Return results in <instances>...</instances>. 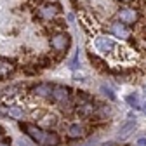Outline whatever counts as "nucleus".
I'll list each match as a JSON object with an SVG mask.
<instances>
[{
  "mask_svg": "<svg viewBox=\"0 0 146 146\" xmlns=\"http://www.w3.org/2000/svg\"><path fill=\"white\" fill-rule=\"evenodd\" d=\"M120 2H123V4H127V2H131V0H120Z\"/></svg>",
  "mask_w": 146,
  "mask_h": 146,
  "instance_id": "obj_21",
  "label": "nucleus"
},
{
  "mask_svg": "<svg viewBox=\"0 0 146 146\" xmlns=\"http://www.w3.org/2000/svg\"><path fill=\"white\" fill-rule=\"evenodd\" d=\"M111 33L115 36H120V38H131V30H129V26L123 25V23H120V21H117V23L111 25Z\"/></svg>",
  "mask_w": 146,
  "mask_h": 146,
  "instance_id": "obj_6",
  "label": "nucleus"
},
{
  "mask_svg": "<svg viewBox=\"0 0 146 146\" xmlns=\"http://www.w3.org/2000/svg\"><path fill=\"white\" fill-rule=\"evenodd\" d=\"M14 70V66L7 61V59H0V78H4V77H7L9 73Z\"/></svg>",
  "mask_w": 146,
  "mask_h": 146,
  "instance_id": "obj_10",
  "label": "nucleus"
},
{
  "mask_svg": "<svg viewBox=\"0 0 146 146\" xmlns=\"http://www.w3.org/2000/svg\"><path fill=\"white\" fill-rule=\"evenodd\" d=\"M0 146H11L9 143H4V141H0Z\"/></svg>",
  "mask_w": 146,
  "mask_h": 146,
  "instance_id": "obj_18",
  "label": "nucleus"
},
{
  "mask_svg": "<svg viewBox=\"0 0 146 146\" xmlns=\"http://www.w3.org/2000/svg\"><path fill=\"white\" fill-rule=\"evenodd\" d=\"M118 19H120V23H123V25H134L137 19H139V12L136 11V9H132V7H127V9H122L120 12H118Z\"/></svg>",
  "mask_w": 146,
  "mask_h": 146,
  "instance_id": "obj_4",
  "label": "nucleus"
},
{
  "mask_svg": "<svg viewBox=\"0 0 146 146\" xmlns=\"http://www.w3.org/2000/svg\"><path fill=\"white\" fill-rule=\"evenodd\" d=\"M70 44H71V38H70L68 33H56L50 38V47L58 52H66Z\"/></svg>",
  "mask_w": 146,
  "mask_h": 146,
  "instance_id": "obj_2",
  "label": "nucleus"
},
{
  "mask_svg": "<svg viewBox=\"0 0 146 146\" xmlns=\"http://www.w3.org/2000/svg\"><path fill=\"white\" fill-rule=\"evenodd\" d=\"M50 99L56 101L58 104H68L70 103V90L68 87L64 85H52V94H50Z\"/></svg>",
  "mask_w": 146,
  "mask_h": 146,
  "instance_id": "obj_3",
  "label": "nucleus"
},
{
  "mask_svg": "<svg viewBox=\"0 0 146 146\" xmlns=\"http://www.w3.org/2000/svg\"><path fill=\"white\" fill-rule=\"evenodd\" d=\"M9 115L12 118H16V120L23 118V108H19V106H11L9 108Z\"/></svg>",
  "mask_w": 146,
  "mask_h": 146,
  "instance_id": "obj_13",
  "label": "nucleus"
},
{
  "mask_svg": "<svg viewBox=\"0 0 146 146\" xmlns=\"http://www.w3.org/2000/svg\"><path fill=\"white\" fill-rule=\"evenodd\" d=\"M84 127L80 125V123H73V125H70V129H68V136L71 137V139H78V137H82L84 136Z\"/></svg>",
  "mask_w": 146,
  "mask_h": 146,
  "instance_id": "obj_9",
  "label": "nucleus"
},
{
  "mask_svg": "<svg viewBox=\"0 0 146 146\" xmlns=\"http://www.w3.org/2000/svg\"><path fill=\"white\" fill-rule=\"evenodd\" d=\"M136 129V120H131V122H127L122 129H120V137H127L132 131Z\"/></svg>",
  "mask_w": 146,
  "mask_h": 146,
  "instance_id": "obj_11",
  "label": "nucleus"
},
{
  "mask_svg": "<svg viewBox=\"0 0 146 146\" xmlns=\"http://www.w3.org/2000/svg\"><path fill=\"white\" fill-rule=\"evenodd\" d=\"M61 7L58 4H45L38 9V16L42 17V19H52V17H56L59 14Z\"/></svg>",
  "mask_w": 146,
  "mask_h": 146,
  "instance_id": "obj_5",
  "label": "nucleus"
},
{
  "mask_svg": "<svg viewBox=\"0 0 146 146\" xmlns=\"http://www.w3.org/2000/svg\"><path fill=\"white\" fill-rule=\"evenodd\" d=\"M33 92L36 96H42V98H50L52 94V85L50 84H38L33 87Z\"/></svg>",
  "mask_w": 146,
  "mask_h": 146,
  "instance_id": "obj_8",
  "label": "nucleus"
},
{
  "mask_svg": "<svg viewBox=\"0 0 146 146\" xmlns=\"http://www.w3.org/2000/svg\"><path fill=\"white\" fill-rule=\"evenodd\" d=\"M101 90H103V92H104L110 99H111V101H115V94L111 92V89H108V87H101Z\"/></svg>",
  "mask_w": 146,
  "mask_h": 146,
  "instance_id": "obj_15",
  "label": "nucleus"
},
{
  "mask_svg": "<svg viewBox=\"0 0 146 146\" xmlns=\"http://www.w3.org/2000/svg\"><path fill=\"white\" fill-rule=\"evenodd\" d=\"M92 111H94V106L90 104V103H82V104H78V113H80V115L87 117V115H90Z\"/></svg>",
  "mask_w": 146,
  "mask_h": 146,
  "instance_id": "obj_12",
  "label": "nucleus"
},
{
  "mask_svg": "<svg viewBox=\"0 0 146 146\" xmlns=\"http://www.w3.org/2000/svg\"><path fill=\"white\" fill-rule=\"evenodd\" d=\"M104 146H117V144H115V143H106Z\"/></svg>",
  "mask_w": 146,
  "mask_h": 146,
  "instance_id": "obj_19",
  "label": "nucleus"
},
{
  "mask_svg": "<svg viewBox=\"0 0 146 146\" xmlns=\"http://www.w3.org/2000/svg\"><path fill=\"white\" fill-rule=\"evenodd\" d=\"M0 141H4V132L0 131Z\"/></svg>",
  "mask_w": 146,
  "mask_h": 146,
  "instance_id": "obj_20",
  "label": "nucleus"
},
{
  "mask_svg": "<svg viewBox=\"0 0 146 146\" xmlns=\"http://www.w3.org/2000/svg\"><path fill=\"white\" fill-rule=\"evenodd\" d=\"M89 58H90V61H92V63H96V68H103V64H104V61H101L99 58H96V56H92V54H89Z\"/></svg>",
  "mask_w": 146,
  "mask_h": 146,
  "instance_id": "obj_14",
  "label": "nucleus"
},
{
  "mask_svg": "<svg viewBox=\"0 0 146 146\" xmlns=\"http://www.w3.org/2000/svg\"><path fill=\"white\" fill-rule=\"evenodd\" d=\"M127 101H129L131 104H137V98L136 96H129V98H127Z\"/></svg>",
  "mask_w": 146,
  "mask_h": 146,
  "instance_id": "obj_16",
  "label": "nucleus"
},
{
  "mask_svg": "<svg viewBox=\"0 0 146 146\" xmlns=\"http://www.w3.org/2000/svg\"><path fill=\"white\" fill-rule=\"evenodd\" d=\"M19 127L25 131V134L30 139H33L36 144H40V146H58L61 143V139H59L58 134L49 132V131H44V129H40V127H36L33 123H26V122L23 123L21 122Z\"/></svg>",
  "mask_w": 146,
  "mask_h": 146,
  "instance_id": "obj_1",
  "label": "nucleus"
},
{
  "mask_svg": "<svg viewBox=\"0 0 146 146\" xmlns=\"http://www.w3.org/2000/svg\"><path fill=\"white\" fill-rule=\"evenodd\" d=\"M96 49L101 50V52H110L115 49V42L108 36H98L96 38Z\"/></svg>",
  "mask_w": 146,
  "mask_h": 146,
  "instance_id": "obj_7",
  "label": "nucleus"
},
{
  "mask_svg": "<svg viewBox=\"0 0 146 146\" xmlns=\"http://www.w3.org/2000/svg\"><path fill=\"white\" fill-rule=\"evenodd\" d=\"M137 146H146V137H141V139L137 141Z\"/></svg>",
  "mask_w": 146,
  "mask_h": 146,
  "instance_id": "obj_17",
  "label": "nucleus"
}]
</instances>
